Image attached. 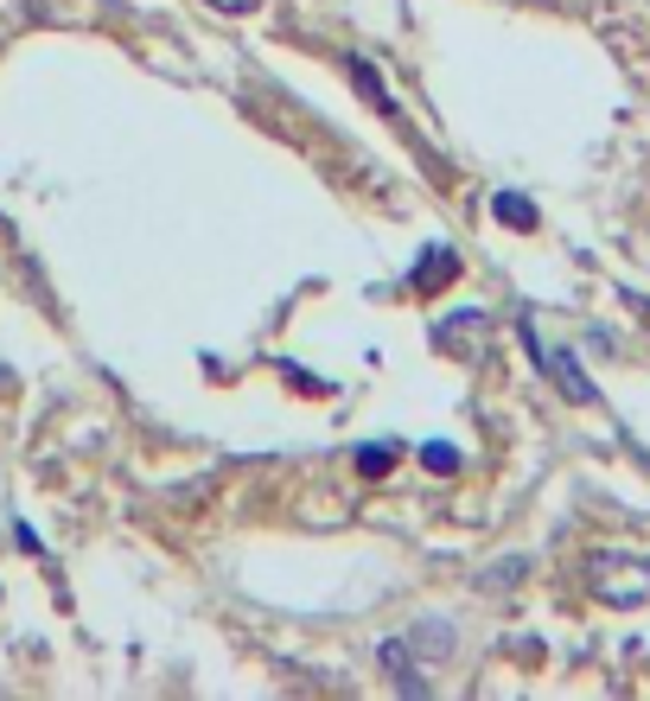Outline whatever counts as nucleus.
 <instances>
[{"mask_svg":"<svg viewBox=\"0 0 650 701\" xmlns=\"http://www.w3.org/2000/svg\"><path fill=\"white\" fill-rule=\"evenodd\" d=\"M421 466L441 472V478H446V472H460V446H453V441H427V446H421Z\"/></svg>","mask_w":650,"mask_h":701,"instance_id":"6e6552de","label":"nucleus"},{"mask_svg":"<svg viewBox=\"0 0 650 701\" xmlns=\"http://www.w3.org/2000/svg\"><path fill=\"white\" fill-rule=\"evenodd\" d=\"M351 78H358V90H364V96H370L376 109H383L390 122H402V115H395V103H390V90H383V78H376V64H370V58H358V64H351Z\"/></svg>","mask_w":650,"mask_h":701,"instance_id":"0eeeda50","label":"nucleus"},{"mask_svg":"<svg viewBox=\"0 0 650 701\" xmlns=\"http://www.w3.org/2000/svg\"><path fill=\"white\" fill-rule=\"evenodd\" d=\"M485 332V312L472 307V312H460V319H441V326H434V344H441V351H460V338H478Z\"/></svg>","mask_w":650,"mask_h":701,"instance_id":"39448f33","label":"nucleus"},{"mask_svg":"<svg viewBox=\"0 0 650 701\" xmlns=\"http://www.w3.org/2000/svg\"><path fill=\"white\" fill-rule=\"evenodd\" d=\"M631 307H638V319L650 326V300H644V293H631Z\"/></svg>","mask_w":650,"mask_h":701,"instance_id":"f8f14e48","label":"nucleus"},{"mask_svg":"<svg viewBox=\"0 0 650 701\" xmlns=\"http://www.w3.org/2000/svg\"><path fill=\"white\" fill-rule=\"evenodd\" d=\"M587 594L599 606H644L650 599V555L638 548H594L587 555Z\"/></svg>","mask_w":650,"mask_h":701,"instance_id":"f257e3e1","label":"nucleus"},{"mask_svg":"<svg viewBox=\"0 0 650 701\" xmlns=\"http://www.w3.org/2000/svg\"><path fill=\"white\" fill-rule=\"evenodd\" d=\"M504 580H523V561H497V568L485 574V587H504Z\"/></svg>","mask_w":650,"mask_h":701,"instance_id":"9d476101","label":"nucleus"},{"mask_svg":"<svg viewBox=\"0 0 650 701\" xmlns=\"http://www.w3.org/2000/svg\"><path fill=\"white\" fill-rule=\"evenodd\" d=\"M453 275H460V256H453L446 243H434V249L421 256V268L409 275V287H415V293H434V287H446Z\"/></svg>","mask_w":650,"mask_h":701,"instance_id":"20e7f679","label":"nucleus"},{"mask_svg":"<svg viewBox=\"0 0 650 701\" xmlns=\"http://www.w3.org/2000/svg\"><path fill=\"white\" fill-rule=\"evenodd\" d=\"M523 344H529V358H536V370H548L561 390H568V402H599V390H594V377L574 364V351H555V344H543L536 338V326L523 319Z\"/></svg>","mask_w":650,"mask_h":701,"instance_id":"f03ea898","label":"nucleus"},{"mask_svg":"<svg viewBox=\"0 0 650 701\" xmlns=\"http://www.w3.org/2000/svg\"><path fill=\"white\" fill-rule=\"evenodd\" d=\"M376 657H383V670H390V682L402 689L409 701H421L427 695V676L415 670V657H409V645L402 638H390V645H376Z\"/></svg>","mask_w":650,"mask_h":701,"instance_id":"7ed1b4c3","label":"nucleus"},{"mask_svg":"<svg viewBox=\"0 0 650 701\" xmlns=\"http://www.w3.org/2000/svg\"><path fill=\"white\" fill-rule=\"evenodd\" d=\"M210 7H224V13H249V7H261V0H210Z\"/></svg>","mask_w":650,"mask_h":701,"instance_id":"9b49d317","label":"nucleus"},{"mask_svg":"<svg viewBox=\"0 0 650 701\" xmlns=\"http://www.w3.org/2000/svg\"><path fill=\"white\" fill-rule=\"evenodd\" d=\"M492 210H497V224H517V230H536V224H543V217H536V205H529L523 192H497Z\"/></svg>","mask_w":650,"mask_h":701,"instance_id":"423d86ee","label":"nucleus"},{"mask_svg":"<svg viewBox=\"0 0 650 701\" xmlns=\"http://www.w3.org/2000/svg\"><path fill=\"white\" fill-rule=\"evenodd\" d=\"M390 466H395V446L390 441H370L364 453H358V472H364V478H383Z\"/></svg>","mask_w":650,"mask_h":701,"instance_id":"1a4fd4ad","label":"nucleus"}]
</instances>
